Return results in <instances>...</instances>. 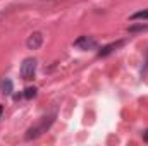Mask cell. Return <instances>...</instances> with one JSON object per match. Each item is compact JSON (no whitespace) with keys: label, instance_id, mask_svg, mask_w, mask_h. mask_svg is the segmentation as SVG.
<instances>
[{"label":"cell","instance_id":"cell-3","mask_svg":"<svg viewBox=\"0 0 148 146\" xmlns=\"http://www.w3.org/2000/svg\"><path fill=\"white\" fill-rule=\"evenodd\" d=\"M74 46L79 50H93L97 48V40L91 36H79L74 41Z\"/></svg>","mask_w":148,"mask_h":146},{"label":"cell","instance_id":"cell-7","mask_svg":"<svg viewBox=\"0 0 148 146\" xmlns=\"http://www.w3.org/2000/svg\"><path fill=\"white\" fill-rule=\"evenodd\" d=\"M129 19H131V21H138V19L147 21V19H148V9H147V10H138V12H134Z\"/></svg>","mask_w":148,"mask_h":146},{"label":"cell","instance_id":"cell-5","mask_svg":"<svg viewBox=\"0 0 148 146\" xmlns=\"http://www.w3.org/2000/svg\"><path fill=\"white\" fill-rule=\"evenodd\" d=\"M124 45V41L121 40V41H115V43H109V45H105L100 52H98V57H107V55H110L114 50H117L119 46H122Z\"/></svg>","mask_w":148,"mask_h":146},{"label":"cell","instance_id":"cell-6","mask_svg":"<svg viewBox=\"0 0 148 146\" xmlns=\"http://www.w3.org/2000/svg\"><path fill=\"white\" fill-rule=\"evenodd\" d=\"M38 93V89L35 88V86H28L26 89H24V93H23V96L26 98V100H31V98H35Z\"/></svg>","mask_w":148,"mask_h":146},{"label":"cell","instance_id":"cell-2","mask_svg":"<svg viewBox=\"0 0 148 146\" xmlns=\"http://www.w3.org/2000/svg\"><path fill=\"white\" fill-rule=\"evenodd\" d=\"M36 64H38L36 59H33V57L24 59V62L21 64V77L24 81H31L35 77V74H36Z\"/></svg>","mask_w":148,"mask_h":146},{"label":"cell","instance_id":"cell-9","mask_svg":"<svg viewBox=\"0 0 148 146\" xmlns=\"http://www.w3.org/2000/svg\"><path fill=\"white\" fill-rule=\"evenodd\" d=\"M145 29H148V26H143V24H140V26H131V28H129L131 33H134V31H145Z\"/></svg>","mask_w":148,"mask_h":146},{"label":"cell","instance_id":"cell-11","mask_svg":"<svg viewBox=\"0 0 148 146\" xmlns=\"http://www.w3.org/2000/svg\"><path fill=\"white\" fill-rule=\"evenodd\" d=\"M143 139H145V141L148 143V129L145 131V132H143Z\"/></svg>","mask_w":148,"mask_h":146},{"label":"cell","instance_id":"cell-8","mask_svg":"<svg viewBox=\"0 0 148 146\" xmlns=\"http://www.w3.org/2000/svg\"><path fill=\"white\" fill-rule=\"evenodd\" d=\"M2 93H3V95H10V93H12V81H10V79H5V81L2 83Z\"/></svg>","mask_w":148,"mask_h":146},{"label":"cell","instance_id":"cell-1","mask_svg":"<svg viewBox=\"0 0 148 146\" xmlns=\"http://www.w3.org/2000/svg\"><path fill=\"white\" fill-rule=\"evenodd\" d=\"M53 120H55V113L47 115V117H41V120L38 122L36 126H33V127H29V129H28V132H26L24 139H26V141H31V139L40 138L43 132H47V131L50 129V126L53 124Z\"/></svg>","mask_w":148,"mask_h":146},{"label":"cell","instance_id":"cell-12","mask_svg":"<svg viewBox=\"0 0 148 146\" xmlns=\"http://www.w3.org/2000/svg\"><path fill=\"white\" fill-rule=\"evenodd\" d=\"M2 113H3V105H0V117H2Z\"/></svg>","mask_w":148,"mask_h":146},{"label":"cell","instance_id":"cell-4","mask_svg":"<svg viewBox=\"0 0 148 146\" xmlns=\"http://www.w3.org/2000/svg\"><path fill=\"white\" fill-rule=\"evenodd\" d=\"M41 45H43V35H41L40 31L31 33V35L28 36V40H26V46H28L29 50H38Z\"/></svg>","mask_w":148,"mask_h":146},{"label":"cell","instance_id":"cell-10","mask_svg":"<svg viewBox=\"0 0 148 146\" xmlns=\"http://www.w3.org/2000/svg\"><path fill=\"white\" fill-rule=\"evenodd\" d=\"M147 72H148V59H147V62H145V67H143V71H141V76H145Z\"/></svg>","mask_w":148,"mask_h":146}]
</instances>
